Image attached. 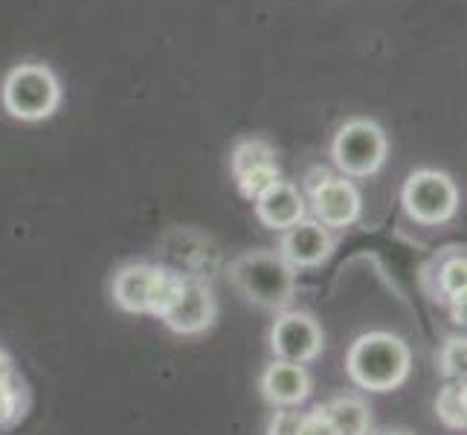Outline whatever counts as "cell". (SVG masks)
<instances>
[{
  "instance_id": "19",
  "label": "cell",
  "mask_w": 467,
  "mask_h": 435,
  "mask_svg": "<svg viewBox=\"0 0 467 435\" xmlns=\"http://www.w3.org/2000/svg\"><path fill=\"white\" fill-rule=\"evenodd\" d=\"M299 421H302V412L279 409V412H273V418H270L267 435H299Z\"/></svg>"
},
{
  "instance_id": "8",
  "label": "cell",
  "mask_w": 467,
  "mask_h": 435,
  "mask_svg": "<svg viewBox=\"0 0 467 435\" xmlns=\"http://www.w3.org/2000/svg\"><path fill=\"white\" fill-rule=\"evenodd\" d=\"M326 348V334L319 322L305 311H282L270 328V351L276 360L287 363H314Z\"/></svg>"
},
{
  "instance_id": "4",
  "label": "cell",
  "mask_w": 467,
  "mask_h": 435,
  "mask_svg": "<svg viewBox=\"0 0 467 435\" xmlns=\"http://www.w3.org/2000/svg\"><path fill=\"white\" fill-rule=\"evenodd\" d=\"M0 99H4L9 117L21 122H41L58 110L61 85L56 73L44 64H18L6 73Z\"/></svg>"
},
{
  "instance_id": "12",
  "label": "cell",
  "mask_w": 467,
  "mask_h": 435,
  "mask_svg": "<svg viewBox=\"0 0 467 435\" xmlns=\"http://www.w3.org/2000/svg\"><path fill=\"white\" fill-rule=\"evenodd\" d=\"M262 395L276 409H296L311 395L308 368L287 360H273L262 375Z\"/></svg>"
},
{
  "instance_id": "1",
  "label": "cell",
  "mask_w": 467,
  "mask_h": 435,
  "mask_svg": "<svg viewBox=\"0 0 467 435\" xmlns=\"http://www.w3.org/2000/svg\"><path fill=\"white\" fill-rule=\"evenodd\" d=\"M346 372L351 383L366 392H392L412 375V351L398 334L368 331L351 343Z\"/></svg>"
},
{
  "instance_id": "3",
  "label": "cell",
  "mask_w": 467,
  "mask_h": 435,
  "mask_svg": "<svg viewBox=\"0 0 467 435\" xmlns=\"http://www.w3.org/2000/svg\"><path fill=\"white\" fill-rule=\"evenodd\" d=\"M183 285V273L157 264H125L114 276V302L125 314L163 316Z\"/></svg>"
},
{
  "instance_id": "9",
  "label": "cell",
  "mask_w": 467,
  "mask_h": 435,
  "mask_svg": "<svg viewBox=\"0 0 467 435\" xmlns=\"http://www.w3.org/2000/svg\"><path fill=\"white\" fill-rule=\"evenodd\" d=\"M218 316V302L213 287L198 276H186L183 273V285L177 290L174 302L169 305V311L160 316L166 322V328L183 337H195L213 328V322Z\"/></svg>"
},
{
  "instance_id": "7",
  "label": "cell",
  "mask_w": 467,
  "mask_h": 435,
  "mask_svg": "<svg viewBox=\"0 0 467 435\" xmlns=\"http://www.w3.org/2000/svg\"><path fill=\"white\" fill-rule=\"evenodd\" d=\"M308 203L314 221H319L328 230H346L363 212L360 192L348 177L343 174H328V171H314L308 181Z\"/></svg>"
},
{
  "instance_id": "10",
  "label": "cell",
  "mask_w": 467,
  "mask_h": 435,
  "mask_svg": "<svg viewBox=\"0 0 467 435\" xmlns=\"http://www.w3.org/2000/svg\"><path fill=\"white\" fill-rule=\"evenodd\" d=\"M230 169H233V181H235L238 192L247 201H255L262 192H267L273 183L282 181L276 151H273L270 142H265V140L238 142L230 157Z\"/></svg>"
},
{
  "instance_id": "20",
  "label": "cell",
  "mask_w": 467,
  "mask_h": 435,
  "mask_svg": "<svg viewBox=\"0 0 467 435\" xmlns=\"http://www.w3.org/2000/svg\"><path fill=\"white\" fill-rule=\"evenodd\" d=\"M299 435H334L328 418H326V407H314L311 412H302L299 421Z\"/></svg>"
},
{
  "instance_id": "13",
  "label": "cell",
  "mask_w": 467,
  "mask_h": 435,
  "mask_svg": "<svg viewBox=\"0 0 467 435\" xmlns=\"http://www.w3.org/2000/svg\"><path fill=\"white\" fill-rule=\"evenodd\" d=\"M253 203H255L259 221L273 233H285V230H291L294 223L308 218V201H305L302 192L287 181L273 183Z\"/></svg>"
},
{
  "instance_id": "2",
  "label": "cell",
  "mask_w": 467,
  "mask_h": 435,
  "mask_svg": "<svg viewBox=\"0 0 467 435\" xmlns=\"http://www.w3.org/2000/svg\"><path fill=\"white\" fill-rule=\"evenodd\" d=\"M230 282L247 302L267 311H285L296 294V270L276 250L241 253L230 264Z\"/></svg>"
},
{
  "instance_id": "22",
  "label": "cell",
  "mask_w": 467,
  "mask_h": 435,
  "mask_svg": "<svg viewBox=\"0 0 467 435\" xmlns=\"http://www.w3.org/2000/svg\"><path fill=\"white\" fill-rule=\"evenodd\" d=\"M380 435H412V432H407V430H386Z\"/></svg>"
},
{
  "instance_id": "18",
  "label": "cell",
  "mask_w": 467,
  "mask_h": 435,
  "mask_svg": "<svg viewBox=\"0 0 467 435\" xmlns=\"http://www.w3.org/2000/svg\"><path fill=\"white\" fill-rule=\"evenodd\" d=\"M464 357H467V343L462 334H450L441 351H439V372L447 380H464Z\"/></svg>"
},
{
  "instance_id": "15",
  "label": "cell",
  "mask_w": 467,
  "mask_h": 435,
  "mask_svg": "<svg viewBox=\"0 0 467 435\" xmlns=\"http://www.w3.org/2000/svg\"><path fill=\"white\" fill-rule=\"evenodd\" d=\"M326 407V418L334 435H368L372 432V409L360 395H337Z\"/></svg>"
},
{
  "instance_id": "11",
  "label": "cell",
  "mask_w": 467,
  "mask_h": 435,
  "mask_svg": "<svg viewBox=\"0 0 467 435\" xmlns=\"http://www.w3.org/2000/svg\"><path fill=\"white\" fill-rule=\"evenodd\" d=\"M331 253H334V235L328 227H322V223L314 218H305V221L294 223L291 230L282 233L279 255L294 270L319 267L322 262L331 259Z\"/></svg>"
},
{
  "instance_id": "17",
  "label": "cell",
  "mask_w": 467,
  "mask_h": 435,
  "mask_svg": "<svg viewBox=\"0 0 467 435\" xmlns=\"http://www.w3.org/2000/svg\"><path fill=\"white\" fill-rule=\"evenodd\" d=\"M26 412V389L18 375L0 380V430L15 427Z\"/></svg>"
},
{
  "instance_id": "6",
  "label": "cell",
  "mask_w": 467,
  "mask_h": 435,
  "mask_svg": "<svg viewBox=\"0 0 467 435\" xmlns=\"http://www.w3.org/2000/svg\"><path fill=\"white\" fill-rule=\"evenodd\" d=\"M400 203L415 223L439 227L459 212V189L453 177L436 169H418L400 189Z\"/></svg>"
},
{
  "instance_id": "5",
  "label": "cell",
  "mask_w": 467,
  "mask_h": 435,
  "mask_svg": "<svg viewBox=\"0 0 467 435\" xmlns=\"http://www.w3.org/2000/svg\"><path fill=\"white\" fill-rule=\"evenodd\" d=\"M389 154V140H386L383 128L372 119H348L340 125L334 142L331 157L334 166L340 169L343 177H372L380 171Z\"/></svg>"
},
{
  "instance_id": "21",
  "label": "cell",
  "mask_w": 467,
  "mask_h": 435,
  "mask_svg": "<svg viewBox=\"0 0 467 435\" xmlns=\"http://www.w3.org/2000/svg\"><path fill=\"white\" fill-rule=\"evenodd\" d=\"M15 375V366H12V357L9 354L0 348V380H6V378H12Z\"/></svg>"
},
{
  "instance_id": "16",
  "label": "cell",
  "mask_w": 467,
  "mask_h": 435,
  "mask_svg": "<svg viewBox=\"0 0 467 435\" xmlns=\"http://www.w3.org/2000/svg\"><path fill=\"white\" fill-rule=\"evenodd\" d=\"M436 415L441 418V424L464 432L467 415H464V380H447L441 386V392L436 398Z\"/></svg>"
},
{
  "instance_id": "14",
  "label": "cell",
  "mask_w": 467,
  "mask_h": 435,
  "mask_svg": "<svg viewBox=\"0 0 467 435\" xmlns=\"http://www.w3.org/2000/svg\"><path fill=\"white\" fill-rule=\"evenodd\" d=\"M464 270L467 262L462 247H450V253L439 262L436 270V296L441 294L456 326H464Z\"/></svg>"
}]
</instances>
